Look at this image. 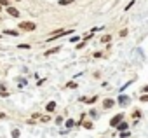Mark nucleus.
<instances>
[{"label":"nucleus","instance_id":"nucleus-1","mask_svg":"<svg viewBox=\"0 0 148 138\" xmlns=\"http://www.w3.org/2000/svg\"><path fill=\"white\" fill-rule=\"evenodd\" d=\"M19 28L25 30V32H33V30L37 28V25L32 23V21H21V23H19Z\"/></svg>","mask_w":148,"mask_h":138},{"label":"nucleus","instance_id":"nucleus-2","mask_svg":"<svg viewBox=\"0 0 148 138\" xmlns=\"http://www.w3.org/2000/svg\"><path fill=\"white\" fill-rule=\"evenodd\" d=\"M68 33H71V30H56L54 33L49 35V42H51V40H56V39L61 37V35H68Z\"/></svg>","mask_w":148,"mask_h":138},{"label":"nucleus","instance_id":"nucleus-3","mask_svg":"<svg viewBox=\"0 0 148 138\" xmlns=\"http://www.w3.org/2000/svg\"><path fill=\"white\" fill-rule=\"evenodd\" d=\"M122 119H124V114H117L115 117H112V121H110V124H112V126H117L119 122H122Z\"/></svg>","mask_w":148,"mask_h":138},{"label":"nucleus","instance_id":"nucleus-4","mask_svg":"<svg viewBox=\"0 0 148 138\" xmlns=\"http://www.w3.org/2000/svg\"><path fill=\"white\" fill-rule=\"evenodd\" d=\"M7 12H9L12 18H18V16H19V11H18V9H14V7H11V6L7 7Z\"/></svg>","mask_w":148,"mask_h":138},{"label":"nucleus","instance_id":"nucleus-5","mask_svg":"<svg viewBox=\"0 0 148 138\" xmlns=\"http://www.w3.org/2000/svg\"><path fill=\"white\" fill-rule=\"evenodd\" d=\"M113 105H115V101H113V100H110V98H106V100L103 101V107H105V108H112Z\"/></svg>","mask_w":148,"mask_h":138},{"label":"nucleus","instance_id":"nucleus-6","mask_svg":"<svg viewBox=\"0 0 148 138\" xmlns=\"http://www.w3.org/2000/svg\"><path fill=\"white\" fill-rule=\"evenodd\" d=\"M54 108H56V101H49V103L45 105V110H47V112H52Z\"/></svg>","mask_w":148,"mask_h":138},{"label":"nucleus","instance_id":"nucleus-7","mask_svg":"<svg viewBox=\"0 0 148 138\" xmlns=\"http://www.w3.org/2000/svg\"><path fill=\"white\" fill-rule=\"evenodd\" d=\"M115 128H119L120 131H127V128H129V124H127V122H119V124H117Z\"/></svg>","mask_w":148,"mask_h":138},{"label":"nucleus","instance_id":"nucleus-8","mask_svg":"<svg viewBox=\"0 0 148 138\" xmlns=\"http://www.w3.org/2000/svg\"><path fill=\"white\" fill-rule=\"evenodd\" d=\"M4 33H5V35H11V37H18V35H19V32H16V30H5Z\"/></svg>","mask_w":148,"mask_h":138},{"label":"nucleus","instance_id":"nucleus-9","mask_svg":"<svg viewBox=\"0 0 148 138\" xmlns=\"http://www.w3.org/2000/svg\"><path fill=\"white\" fill-rule=\"evenodd\" d=\"M59 49H61V47H52V49H49V51L45 52V56H49V54H56V52H58Z\"/></svg>","mask_w":148,"mask_h":138},{"label":"nucleus","instance_id":"nucleus-10","mask_svg":"<svg viewBox=\"0 0 148 138\" xmlns=\"http://www.w3.org/2000/svg\"><path fill=\"white\" fill-rule=\"evenodd\" d=\"M19 135H21L19 129H12V131H11V136H12V138H19Z\"/></svg>","mask_w":148,"mask_h":138},{"label":"nucleus","instance_id":"nucleus-11","mask_svg":"<svg viewBox=\"0 0 148 138\" xmlns=\"http://www.w3.org/2000/svg\"><path fill=\"white\" fill-rule=\"evenodd\" d=\"M119 101H120V105H125V103L129 101V98H127V96H120V98H119Z\"/></svg>","mask_w":148,"mask_h":138},{"label":"nucleus","instance_id":"nucleus-12","mask_svg":"<svg viewBox=\"0 0 148 138\" xmlns=\"http://www.w3.org/2000/svg\"><path fill=\"white\" fill-rule=\"evenodd\" d=\"M71 2H75V0H59V6H68Z\"/></svg>","mask_w":148,"mask_h":138},{"label":"nucleus","instance_id":"nucleus-13","mask_svg":"<svg viewBox=\"0 0 148 138\" xmlns=\"http://www.w3.org/2000/svg\"><path fill=\"white\" fill-rule=\"evenodd\" d=\"M73 126H75V121H73V119H68V121H66V128H73Z\"/></svg>","mask_w":148,"mask_h":138},{"label":"nucleus","instance_id":"nucleus-14","mask_svg":"<svg viewBox=\"0 0 148 138\" xmlns=\"http://www.w3.org/2000/svg\"><path fill=\"white\" fill-rule=\"evenodd\" d=\"M82 126H84V128H87V129H92V122H89V121L82 122Z\"/></svg>","mask_w":148,"mask_h":138},{"label":"nucleus","instance_id":"nucleus-15","mask_svg":"<svg viewBox=\"0 0 148 138\" xmlns=\"http://www.w3.org/2000/svg\"><path fill=\"white\" fill-rule=\"evenodd\" d=\"M110 40H112V37H110V35H105V37L101 39V42H105V44H108Z\"/></svg>","mask_w":148,"mask_h":138},{"label":"nucleus","instance_id":"nucleus-16","mask_svg":"<svg viewBox=\"0 0 148 138\" xmlns=\"http://www.w3.org/2000/svg\"><path fill=\"white\" fill-rule=\"evenodd\" d=\"M132 117H134V119H138V117H141V112H139V110H136V112H132Z\"/></svg>","mask_w":148,"mask_h":138},{"label":"nucleus","instance_id":"nucleus-17","mask_svg":"<svg viewBox=\"0 0 148 138\" xmlns=\"http://www.w3.org/2000/svg\"><path fill=\"white\" fill-rule=\"evenodd\" d=\"M0 96H2V98H7L9 93H7V91H0Z\"/></svg>","mask_w":148,"mask_h":138},{"label":"nucleus","instance_id":"nucleus-18","mask_svg":"<svg viewBox=\"0 0 148 138\" xmlns=\"http://www.w3.org/2000/svg\"><path fill=\"white\" fill-rule=\"evenodd\" d=\"M0 6H7L9 7V0H0Z\"/></svg>","mask_w":148,"mask_h":138},{"label":"nucleus","instance_id":"nucleus-19","mask_svg":"<svg viewBox=\"0 0 148 138\" xmlns=\"http://www.w3.org/2000/svg\"><path fill=\"white\" fill-rule=\"evenodd\" d=\"M120 136H122V138H127V136H129V131H122Z\"/></svg>","mask_w":148,"mask_h":138},{"label":"nucleus","instance_id":"nucleus-20","mask_svg":"<svg viewBox=\"0 0 148 138\" xmlns=\"http://www.w3.org/2000/svg\"><path fill=\"white\" fill-rule=\"evenodd\" d=\"M66 88H77V84H75V82H68Z\"/></svg>","mask_w":148,"mask_h":138},{"label":"nucleus","instance_id":"nucleus-21","mask_svg":"<svg viewBox=\"0 0 148 138\" xmlns=\"http://www.w3.org/2000/svg\"><path fill=\"white\" fill-rule=\"evenodd\" d=\"M86 42H87V40H84V42H80V44H79V46H77V49H82V47H84V46H86Z\"/></svg>","mask_w":148,"mask_h":138},{"label":"nucleus","instance_id":"nucleus-22","mask_svg":"<svg viewBox=\"0 0 148 138\" xmlns=\"http://www.w3.org/2000/svg\"><path fill=\"white\" fill-rule=\"evenodd\" d=\"M28 47H30L28 44H19V49H28Z\"/></svg>","mask_w":148,"mask_h":138},{"label":"nucleus","instance_id":"nucleus-23","mask_svg":"<svg viewBox=\"0 0 148 138\" xmlns=\"http://www.w3.org/2000/svg\"><path fill=\"white\" fill-rule=\"evenodd\" d=\"M139 100H141V101H148V95H145V96H139Z\"/></svg>","mask_w":148,"mask_h":138},{"label":"nucleus","instance_id":"nucleus-24","mask_svg":"<svg viewBox=\"0 0 148 138\" xmlns=\"http://www.w3.org/2000/svg\"><path fill=\"white\" fill-rule=\"evenodd\" d=\"M16 2H21V0H16Z\"/></svg>","mask_w":148,"mask_h":138},{"label":"nucleus","instance_id":"nucleus-25","mask_svg":"<svg viewBox=\"0 0 148 138\" xmlns=\"http://www.w3.org/2000/svg\"><path fill=\"white\" fill-rule=\"evenodd\" d=\"M0 11H2V9H0Z\"/></svg>","mask_w":148,"mask_h":138}]
</instances>
